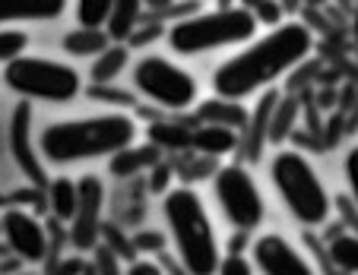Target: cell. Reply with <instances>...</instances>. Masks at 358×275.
Returning a JSON list of instances; mask_svg holds the SVG:
<instances>
[{"mask_svg": "<svg viewBox=\"0 0 358 275\" xmlns=\"http://www.w3.org/2000/svg\"><path fill=\"white\" fill-rule=\"evenodd\" d=\"M101 206H105V187L99 177H83L76 184V212L70 218V241L76 250L95 247L101 231Z\"/></svg>", "mask_w": 358, "mask_h": 275, "instance_id": "7c38bea8", "label": "cell"}, {"mask_svg": "<svg viewBox=\"0 0 358 275\" xmlns=\"http://www.w3.org/2000/svg\"><path fill=\"white\" fill-rule=\"evenodd\" d=\"M140 16H143V0H115L111 16H108V22H105L108 38L111 41H121V45H124V41L136 32Z\"/></svg>", "mask_w": 358, "mask_h": 275, "instance_id": "e0dca14e", "label": "cell"}, {"mask_svg": "<svg viewBox=\"0 0 358 275\" xmlns=\"http://www.w3.org/2000/svg\"><path fill=\"white\" fill-rule=\"evenodd\" d=\"M29 45V35L22 29H0V64H10L20 57Z\"/></svg>", "mask_w": 358, "mask_h": 275, "instance_id": "484cf974", "label": "cell"}, {"mask_svg": "<svg viewBox=\"0 0 358 275\" xmlns=\"http://www.w3.org/2000/svg\"><path fill=\"white\" fill-rule=\"evenodd\" d=\"M301 0H282V7H298Z\"/></svg>", "mask_w": 358, "mask_h": 275, "instance_id": "d590c367", "label": "cell"}, {"mask_svg": "<svg viewBox=\"0 0 358 275\" xmlns=\"http://www.w3.org/2000/svg\"><path fill=\"white\" fill-rule=\"evenodd\" d=\"M257 32V20L244 7H222L210 10V13L184 16V20L171 22L169 29V47L184 57L190 54H206L219 51V47L244 45Z\"/></svg>", "mask_w": 358, "mask_h": 275, "instance_id": "5b68a950", "label": "cell"}, {"mask_svg": "<svg viewBox=\"0 0 358 275\" xmlns=\"http://www.w3.org/2000/svg\"><path fill=\"white\" fill-rule=\"evenodd\" d=\"M250 13H254V20L260 22H270V26H279V16H282V7H279L276 0H257L254 7H250Z\"/></svg>", "mask_w": 358, "mask_h": 275, "instance_id": "83f0119b", "label": "cell"}, {"mask_svg": "<svg viewBox=\"0 0 358 275\" xmlns=\"http://www.w3.org/2000/svg\"><path fill=\"white\" fill-rule=\"evenodd\" d=\"M152 190L156 193H165V187H169V181H171V165H162V161H156L152 165Z\"/></svg>", "mask_w": 358, "mask_h": 275, "instance_id": "1f68e13d", "label": "cell"}, {"mask_svg": "<svg viewBox=\"0 0 358 275\" xmlns=\"http://www.w3.org/2000/svg\"><path fill=\"white\" fill-rule=\"evenodd\" d=\"M134 140L136 121L130 114L111 111L45 127L38 136V155L51 165H73L89 158H111L115 152L134 146Z\"/></svg>", "mask_w": 358, "mask_h": 275, "instance_id": "7a4b0ae2", "label": "cell"}, {"mask_svg": "<svg viewBox=\"0 0 358 275\" xmlns=\"http://www.w3.org/2000/svg\"><path fill=\"white\" fill-rule=\"evenodd\" d=\"M3 86L22 101H48V105H67L83 92V76L76 67L51 57L20 54L3 64Z\"/></svg>", "mask_w": 358, "mask_h": 275, "instance_id": "8992f818", "label": "cell"}, {"mask_svg": "<svg viewBox=\"0 0 358 275\" xmlns=\"http://www.w3.org/2000/svg\"><path fill=\"white\" fill-rule=\"evenodd\" d=\"M130 61V51L127 45H121V41H111L105 51L95 57L92 64V73H89V80L95 82V86H111V82L117 80V76L124 73V67H127Z\"/></svg>", "mask_w": 358, "mask_h": 275, "instance_id": "ac0fdd59", "label": "cell"}, {"mask_svg": "<svg viewBox=\"0 0 358 275\" xmlns=\"http://www.w3.org/2000/svg\"><path fill=\"white\" fill-rule=\"evenodd\" d=\"M115 0H76V20L86 29H105Z\"/></svg>", "mask_w": 358, "mask_h": 275, "instance_id": "d4e9b609", "label": "cell"}, {"mask_svg": "<svg viewBox=\"0 0 358 275\" xmlns=\"http://www.w3.org/2000/svg\"><path fill=\"white\" fill-rule=\"evenodd\" d=\"M314 47V35L304 22H279L257 41H250L244 51L222 64L213 73V92L219 98L241 101L254 92L270 89L276 80H282L289 70L308 61Z\"/></svg>", "mask_w": 358, "mask_h": 275, "instance_id": "6da1fadb", "label": "cell"}, {"mask_svg": "<svg viewBox=\"0 0 358 275\" xmlns=\"http://www.w3.org/2000/svg\"><path fill=\"white\" fill-rule=\"evenodd\" d=\"M250 256H254V269L260 275H317L311 260L289 241V237L266 231L250 244Z\"/></svg>", "mask_w": 358, "mask_h": 275, "instance_id": "9c48e42d", "label": "cell"}, {"mask_svg": "<svg viewBox=\"0 0 358 275\" xmlns=\"http://www.w3.org/2000/svg\"><path fill=\"white\" fill-rule=\"evenodd\" d=\"M196 117L203 124H216V127H229V130H244L248 127V111H244L241 101H231V98H213V101H203L196 107Z\"/></svg>", "mask_w": 358, "mask_h": 275, "instance_id": "9a60e30c", "label": "cell"}, {"mask_svg": "<svg viewBox=\"0 0 358 275\" xmlns=\"http://www.w3.org/2000/svg\"><path fill=\"white\" fill-rule=\"evenodd\" d=\"M330 260L343 272L358 275V235H336L330 241Z\"/></svg>", "mask_w": 358, "mask_h": 275, "instance_id": "cb8c5ba5", "label": "cell"}, {"mask_svg": "<svg viewBox=\"0 0 358 275\" xmlns=\"http://www.w3.org/2000/svg\"><path fill=\"white\" fill-rule=\"evenodd\" d=\"M162 215L184 275H216L222 247L206 202L190 187H175L162 193Z\"/></svg>", "mask_w": 358, "mask_h": 275, "instance_id": "3957f363", "label": "cell"}, {"mask_svg": "<svg viewBox=\"0 0 358 275\" xmlns=\"http://www.w3.org/2000/svg\"><path fill=\"white\" fill-rule=\"evenodd\" d=\"M213 193L222 209V215L231 222L235 231H254L264 225V193L248 168L241 165H225L213 174Z\"/></svg>", "mask_w": 358, "mask_h": 275, "instance_id": "52a82bcc", "label": "cell"}, {"mask_svg": "<svg viewBox=\"0 0 358 275\" xmlns=\"http://www.w3.org/2000/svg\"><path fill=\"white\" fill-rule=\"evenodd\" d=\"M95 262H99V275H121L117 272V260L108 247H99L95 250Z\"/></svg>", "mask_w": 358, "mask_h": 275, "instance_id": "4dcf8cb0", "label": "cell"}, {"mask_svg": "<svg viewBox=\"0 0 358 275\" xmlns=\"http://www.w3.org/2000/svg\"><path fill=\"white\" fill-rule=\"evenodd\" d=\"M298 117V101L295 98H276L266 121V142H282L292 133V124Z\"/></svg>", "mask_w": 358, "mask_h": 275, "instance_id": "7402d4cb", "label": "cell"}, {"mask_svg": "<svg viewBox=\"0 0 358 275\" xmlns=\"http://www.w3.org/2000/svg\"><path fill=\"white\" fill-rule=\"evenodd\" d=\"M156 161H159V149L149 142V146H140V149L127 146V149H121V152H115L108 161V168L115 177H134L136 171L152 168Z\"/></svg>", "mask_w": 358, "mask_h": 275, "instance_id": "d6986e66", "label": "cell"}, {"mask_svg": "<svg viewBox=\"0 0 358 275\" xmlns=\"http://www.w3.org/2000/svg\"><path fill=\"white\" fill-rule=\"evenodd\" d=\"M270 177L279 200L285 202V209L292 212L295 222L317 228V225H324L330 218L333 200L327 193L324 181H320L317 168L301 152H295V149L276 152L270 161Z\"/></svg>", "mask_w": 358, "mask_h": 275, "instance_id": "277c9868", "label": "cell"}, {"mask_svg": "<svg viewBox=\"0 0 358 275\" xmlns=\"http://www.w3.org/2000/svg\"><path fill=\"white\" fill-rule=\"evenodd\" d=\"M352 35H355V41H358V3H355V13H352Z\"/></svg>", "mask_w": 358, "mask_h": 275, "instance_id": "e575fe53", "label": "cell"}, {"mask_svg": "<svg viewBox=\"0 0 358 275\" xmlns=\"http://www.w3.org/2000/svg\"><path fill=\"white\" fill-rule=\"evenodd\" d=\"M7 202H10V200H7V196H3V193H0V206H7Z\"/></svg>", "mask_w": 358, "mask_h": 275, "instance_id": "8d00e7d4", "label": "cell"}, {"mask_svg": "<svg viewBox=\"0 0 358 275\" xmlns=\"http://www.w3.org/2000/svg\"><path fill=\"white\" fill-rule=\"evenodd\" d=\"M7 142H10V155H13L16 168L29 177L32 187H48V174L38 155V142H35V130H32V101H20L10 114V130H7Z\"/></svg>", "mask_w": 358, "mask_h": 275, "instance_id": "30bf717a", "label": "cell"}, {"mask_svg": "<svg viewBox=\"0 0 358 275\" xmlns=\"http://www.w3.org/2000/svg\"><path fill=\"white\" fill-rule=\"evenodd\" d=\"M241 136L238 130H229V127H216V124H203V127L190 130V149L206 158H219V155H229L238 149Z\"/></svg>", "mask_w": 358, "mask_h": 275, "instance_id": "5bb4252c", "label": "cell"}, {"mask_svg": "<svg viewBox=\"0 0 358 275\" xmlns=\"http://www.w3.org/2000/svg\"><path fill=\"white\" fill-rule=\"evenodd\" d=\"M276 98H279L276 92L264 95V98L257 101V107L250 111L248 127L241 130V142H244L248 158H257L260 149H264V142H266V121H270V111H273V105H276Z\"/></svg>", "mask_w": 358, "mask_h": 275, "instance_id": "2e32d148", "label": "cell"}, {"mask_svg": "<svg viewBox=\"0 0 358 275\" xmlns=\"http://www.w3.org/2000/svg\"><path fill=\"white\" fill-rule=\"evenodd\" d=\"M149 142L156 149L181 152V149H190V127H181V124H152L149 127Z\"/></svg>", "mask_w": 358, "mask_h": 275, "instance_id": "603a6c76", "label": "cell"}, {"mask_svg": "<svg viewBox=\"0 0 358 275\" xmlns=\"http://www.w3.org/2000/svg\"><path fill=\"white\" fill-rule=\"evenodd\" d=\"M108 45H111V38H108L105 29L80 26V29H73V32L64 35V51L73 54V57H99Z\"/></svg>", "mask_w": 358, "mask_h": 275, "instance_id": "ffe728a7", "label": "cell"}, {"mask_svg": "<svg viewBox=\"0 0 358 275\" xmlns=\"http://www.w3.org/2000/svg\"><path fill=\"white\" fill-rule=\"evenodd\" d=\"M134 86L140 89V95H146L149 101L169 107V111H184V107L196 105V80L184 67L165 61L159 54H149L134 67Z\"/></svg>", "mask_w": 358, "mask_h": 275, "instance_id": "ba28073f", "label": "cell"}, {"mask_svg": "<svg viewBox=\"0 0 358 275\" xmlns=\"http://www.w3.org/2000/svg\"><path fill=\"white\" fill-rule=\"evenodd\" d=\"M143 7H152V10H169L171 0H143Z\"/></svg>", "mask_w": 358, "mask_h": 275, "instance_id": "836d02e7", "label": "cell"}, {"mask_svg": "<svg viewBox=\"0 0 358 275\" xmlns=\"http://www.w3.org/2000/svg\"><path fill=\"white\" fill-rule=\"evenodd\" d=\"M0 237L10 256L22 262H41L48 253V231L45 225L26 209H7L0 218Z\"/></svg>", "mask_w": 358, "mask_h": 275, "instance_id": "8fae6325", "label": "cell"}, {"mask_svg": "<svg viewBox=\"0 0 358 275\" xmlns=\"http://www.w3.org/2000/svg\"><path fill=\"white\" fill-rule=\"evenodd\" d=\"M67 0H0V26L13 22H51L64 16Z\"/></svg>", "mask_w": 358, "mask_h": 275, "instance_id": "4fadbf2b", "label": "cell"}, {"mask_svg": "<svg viewBox=\"0 0 358 275\" xmlns=\"http://www.w3.org/2000/svg\"><path fill=\"white\" fill-rule=\"evenodd\" d=\"M343 171H345V184H349V196H352V202L358 206V146H352L349 152H345Z\"/></svg>", "mask_w": 358, "mask_h": 275, "instance_id": "f1b7e54d", "label": "cell"}, {"mask_svg": "<svg viewBox=\"0 0 358 275\" xmlns=\"http://www.w3.org/2000/svg\"><path fill=\"white\" fill-rule=\"evenodd\" d=\"M48 209L57 222H70L76 212V184L70 177H55L48 181Z\"/></svg>", "mask_w": 358, "mask_h": 275, "instance_id": "44dd1931", "label": "cell"}, {"mask_svg": "<svg viewBox=\"0 0 358 275\" xmlns=\"http://www.w3.org/2000/svg\"><path fill=\"white\" fill-rule=\"evenodd\" d=\"M254 272H257V269H254V262L244 260L241 253L222 256V260H219V269H216V275H254Z\"/></svg>", "mask_w": 358, "mask_h": 275, "instance_id": "4316f807", "label": "cell"}, {"mask_svg": "<svg viewBox=\"0 0 358 275\" xmlns=\"http://www.w3.org/2000/svg\"><path fill=\"white\" fill-rule=\"evenodd\" d=\"M124 275H169L165 272L162 262H152V260H134L130 262V269Z\"/></svg>", "mask_w": 358, "mask_h": 275, "instance_id": "f546056e", "label": "cell"}, {"mask_svg": "<svg viewBox=\"0 0 358 275\" xmlns=\"http://www.w3.org/2000/svg\"><path fill=\"white\" fill-rule=\"evenodd\" d=\"M162 244H165V237L156 235V231H140V235H136V247H140V253L143 250H159Z\"/></svg>", "mask_w": 358, "mask_h": 275, "instance_id": "d6a6232c", "label": "cell"}, {"mask_svg": "<svg viewBox=\"0 0 358 275\" xmlns=\"http://www.w3.org/2000/svg\"><path fill=\"white\" fill-rule=\"evenodd\" d=\"M308 3H324V0H308Z\"/></svg>", "mask_w": 358, "mask_h": 275, "instance_id": "74e56055", "label": "cell"}]
</instances>
